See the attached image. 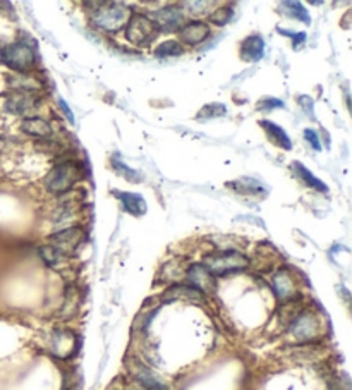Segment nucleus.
I'll return each mask as SVG.
<instances>
[{
	"label": "nucleus",
	"instance_id": "nucleus-1",
	"mask_svg": "<svg viewBox=\"0 0 352 390\" xmlns=\"http://www.w3.org/2000/svg\"><path fill=\"white\" fill-rule=\"evenodd\" d=\"M93 5L91 23L103 32H119L126 28L127 21L133 16V9L121 2H98Z\"/></svg>",
	"mask_w": 352,
	"mask_h": 390
},
{
	"label": "nucleus",
	"instance_id": "nucleus-2",
	"mask_svg": "<svg viewBox=\"0 0 352 390\" xmlns=\"http://www.w3.org/2000/svg\"><path fill=\"white\" fill-rule=\"evenodd\" d=\"M203 265L208 269L212 276H227L232 272H241V270L248 269L249 260L239 251L234 249H222L216 253L208 254L205 258Z\"/></svg>",
	"mask_w": 352,
	"mask_h": 390
},
{
	"label": "nucleus",
	"instance_id": "nucleus-3",
	"mask_svg": "<svg viewBox=\"0 0 352 390\" xmlns=\"http://www.w3.org/2000/svg\"><path fill=\"white\" fill-rule=\"evenodd\" d=\"M0 62L11 67L16 73L25 74L35 67V50L25 42L11 43V45H5L0 50Z\"/></svg>",
	"mask_w": 352,
	"mask_h": 390
},
{
	"label": "nucleus",
	"instance_id": "nucleus-4",
	"mask_svg": "<svg viewBox=\"0 0 352 390\" xmlns=\"http://www.w3.org/2000/svg\"><path fill=\"white\" fill-rule=\"evenodd\" d=\"M79 179V167L74 162L67 160L62 164L55 165L49 174L43 179V184L50 193L55 195H62V193H69L73 186L76 184Z\"/></svg>",
	"mask_w": 352,
	"mask_h": 390
},
{
	"label": "nucleus",
	"instance_id": "nucleus-5",
	"mask_svg": "<svg viewBox=\"0 0 352 390\" xmlns=\"http://www.w3.org/2000/svg\"><path fill=\"white\" fill-rule=\"evenodd\" d=\"M155 23L144 14H133L126 25V36L133 45L148 47L157 38Z\"/></svg>",
	"mask_w": 352,
	"mask_h": 390
},
{
	"label": "nucleus",
	"instance_id": "nucleus-6",
	"mask_svg": "<svg viewBox=\"0 0 352 390\" xmlns=\"http://www.w3.org/2000/svg\"><path fill=\"white\" fill-rule=\"evenodd\" d=\"M323 332V324L320 317L313 311H303L296 320L290 324V334L299 342L316 341Z\"/></svg>",
	"mask_w": 352,
	"mask_h": 390
},
{
	"label": "nucleus",
	"instance_id": "nucleus-7",
	"mask_svg": "<svg viewBox=\"0 0 352 390\" xmlns=\"http://www.w3.org/2000/svg\"><path fill=\"white\" fill-rule=\"evenodd\" d=\"M40 103L38 91H28V90H12L9 93L8 100H5V108L9 112L21 117L29 119L36 112Z\"/></svg>",
	"mask_w": 352,
	"mask_h": 390
},
{
	"label": "nucleus",
	"instance_id": "nucleus-8",
	"mask_svg": "<svg viewBox=\"0 0 352 390\" xmlns=\"http://www.w3.org/2000/svg\"><path fill=\"white\" fill-rule=\"evenodd\" d=\"M84 237V230L83 227L79 226H71L66 227V229L57 230L55 234L49 237V246L55 247L59 253H62L64 256L69 253H74L79 246V243L83 241Z\"/></svg>",
	"mask_w": 352,
	"mask_h": 390
},
{
	"label": "nucleus",
	"instance_id": "nucleus-9",
	"mask_svg": "<svg viewBox=\"0 0 352 390\" xmlns=\"http://www.w3.org/2000/svg\"><path fill=\"white\" fill-rule=\"evenodd\" d=\"M188 18H186L184 9H181L179 5H167V8L160 9V11L155 12V28L157 32L164 33H174L181 32L186 25H188Z\"/></svg>",
	"mask_w": 352,
	"mask_h": 390
},
{
	"label": "nucleus",
	"instance_id": "nucleus-10",
	"mask_svg": "<svg viewBox=\"0 0 352 390\" xmlns=\"http://www.w3.org/2000/svg\"><path fill=\"white\" fill-rule=\"evenodd\" d=\"M186 280L191 284L192 289L201 294H213L216 291L215 276H212L203 263H194L189 267L186 270Z\"/></svg>",
	"mask_w": 352,
	"mask_h": 390
},
{
	"label": "nucleus",
	"instance_id": "nucleus-11",
	"mask_svg": "<svg viewBox=\"0 0 352 390\" xmlns=\"http://www.w3.org/2000/svg\"><path fill=\"white\" fill-rule=\"evenodd\" d=\"M272 286L273 291H275L277 297L282 300L284 303L294 300V297L297 296V284L289 270H279V272L273 276Z\"/></svg>",
	"mask_w": 352,
	"mask_h": 390
},
{
	"label": "nucleus",
	"instance_id": "nucleus-12",
	"mask_svg": "<svg viewBox=\"0 0 352 390\" xmlns=\"http://www.w3.org/2000/svg\"><path fill=\"white\" fill-rule=\"evenodd\" d=\"M76 335L69 330H57L52 335V352L59 358H69L76 351Z\"/></svg>",
	"mask_w": 352,
	"mask_h": 390
},
{
	"label": "nucleus",
	"instance_id": "nucleus-13",
	"mask_svg": "<svg viewBox=\"0 0 352 390\" xmlns=\"http://www.w3.org/2000/svg\"><path fill=\"white\" fill-rule=\"evenodd\" d=\"M179 36H181L182 43L194 47V45H199V43H203L206 38H208L210 28L206 23L192 21V23H189V25H186L184 28L179 32Z\"/></svg>",
	"mask_w": 352,
	"mask_h": 390
},
{
	"label": "nucleus",
	"instance_id": "nucleus-14",
	"mask_svg": "<svg viewBox=\"0 0 352 390\" xmlns=\"http://www.w3.org/2000/svg\"><path fill=\"white\" fill-rule=\"evenodd\" d=\"M21 129L26 134H29V136H36L40 141L52 140V136H53L52 125H50L47 121H43V119H38V117L25 119L21 124Z\"/></svg>",
	"mask_w": 352,
	"mask_h": 390
},
{
	"label": "nucleus",
	"instance_id": "nucleus-15",
	"mask_svg": "<svg viewBox=\"0 0 352 390\" xmlns=\"http://www.w3.org/2000/svg\"><path fill=\"white\" fill-rule=\"evenodd\" d=\"M265 52V43L260 35H251L241 43V57L248 62H258Z\"/></svg>",
	"mask_w": 352,
	"mask_h": 390
},
{
	"label": "nucleus",
	"instance_id": "nucleus-16",
	"mask_svg": "<svg viewBox=\"0 0 352 390\" xmlns=\"http://www.w3.org/2000/svg\"><path fill=\"white\" fill-rule=\"evenodd\" d=\"M115 196L121 199L124 208H126L129 213H133V215L141 217L147 213V203H144L143 196L136 195V193H123V191L115 193Z\"/></svg>",
	"mask_w": 352,
	"mask_h": 390
},
{
	"label": "nucleus",
	"instance_id": "nucleus-17",
	"mask_svg": "<svg viewBox=\"0 0 352 390\" xmlns=\"http://www.w3.org/2000/svg\"><path fill=\"white\" fill-rule=\"evenodd\" d=\"M262 127L266 131V136H268V140L272 141L273 145H275L277 148H284V150H290V147H292V143H290L289 136L286 134V131H284L282 127H279L277 124H273V122H268V121H262Z\"/></svg>",
	"mask_w": 352,
	"mask_h": 390
},
{
	"label": "nucleus",
	"instance_id": "nucleus-18",
	"mask_svg": "<svg viewBox=\"0 0 352 390\" xmlns=\"http://www.w3.org/2000/svg\"><path fill=\"white\" fill-rule=\"evenodd\" d=\"M136 380L144 390H167L164 383H162L150 369L141 365L136 366Z\"/></svg>",
	"mask_w": 352,
	"mask_h": 390
},
{
	"label": "nucleus",
	"instance_id": "nucleus-19",
	"mask_svg": "<svg viewBox=\"0 0 352 390\" xmlns=\"http://www.w3.org/2000/svg\"><path fill=\"white\" fill-rule=\"evenodd\" d=\"M230 186L232 189H236V191L239 193H244V195H265L266 189L263 188L262 184H260L258 181H255V179L251 178H244V179H238V181L230 182Z\"/></svg>",
	"mask_w": 352,
	"mask_h": 390
},
{
	"label": "nucleus",
	"instance_id": "nucleus-20",
	"mask_svg": "<svg viewBox=\"0 0 352 390\" xmlns=\"http://www.w3.org/2000/svg\"><path fill=\"white\" fill-rule=\"evenodd\" d=\"M292 169H294V171H296L297 178H299L301 181H303L304 184L307 186V188H314V189H318V191H321V193H327L328 191L327 184H323V182H321L320 179L314 178V175L311 174V172L307 171V169L304 167L303 164H294Z\"/></svg>",
	"mask_w": 352,
	"mask_h": 390
},
{
	"label": "nucleus",
	"instance_id": "nucleus-21",
	"mask_svg": "<svg viewBox=\"0 0 352 390\" xmlns=\"http://www.w3.org/2000/svg\"><path fill=\"white\" fill-rule=\"evenodd\" d=\"M165 300H182V297H189V300H201L203 294L198 293L192 287H186V286H174L171 287L168 291H165L164 294Z\"/></svg>",
	"mask_w": 352,
	"mask_h": 390
},
{
	"label": "nucleus",
	"instance_id": "nucleus-22",
	"mask_svg": "<svg viewBox=\"0 0 352 390\" xmlns=\"http://www.w3.org/2000/svg\"><path fill=\"white\" fill-rule=\"evenodd\" d=\"M282 11L286 12L287 16H290V18L299 19V21L310 25L311 19H310V14H307V9H304V5L299 4V2H284Z\"/></svg>",
	"mask_w": 352,
	"mask_h": 390
},
{
	"label": "nucleus",
	"instance_id": "nucleus-23",
	"mask_svg": "<svg viewBox=\"0 0 352 390\" xmlns=\"http://www.w3.org/2000/svg\"><path fill=\"white\" fill-rule=\"evenodd\" d=\"M184 49L179 42H174V40H167V42L160 43L155 50V56L160 57V59H165V57H177L182 56Z\"/></svg>",
	"mask_w": 352,
	"mask_h": 390
},
{
	"label": "nucleus",
	"instance_id": "nucleus-24",
	"mask_svg": "<svg viewBox=\"0 0 352 390\" xmlns=\"http://www.w3.org/2000/svg\"><path fill=\"white\" fill-rule=\"evenodd\" d=\"M76 311H77V293H76V289H74V287H67L66 297H64L62 310H60V317L69 318V317H73Z\"/></svg>",
	"mask_w": 352,
	"mask_h": 390
},
{
	"label": "nucleus",
	"instance_id": "nucleus-25",
	"mask_svg": "<svg viewBox=\"0 0 352 390\" xmlns=\"http://www.w3.org/2000/svg\"><path fill=\"white\" fill-rule=\"evenodd\" d=\"M74 215H76V208L71 203H60V206L53 213V222L57 226H62V223L66 226V223H69L74 219Z\"/></svg>",
	"mask_w": 352,
	"mask_h": 390
},
{
	"label": "nucleus",
	"instance_id": "nucleus-26",
	"mask_svg": "<svg viewBox=\"0 0 352 390\" xmlns=\"http://www.w3.org/2000/svg\"><path fill=\"white\" fill-rule=\"evenodd\" d=\"M227 114L225 105L222 103H208L198 112V121H210V119L222 117Z\"/></svg>",
	"mask_w": 352,
	"mask_h": 390
},
{
	"label": "nucleus",
	"instance_id": "nucleus-27",
	"mask_svg": "<svg viewBox=\"0 0 352 390\" xmlns=\"http://www.w3.org/2000/svg\"><path fill=\"white\" fill-rule=\"evenodd\" d=\"M40 253H42V258L50 267H57L59 263H62L64 258H66L62 253H59V251L52 246H43L42 249H40Z\"/></svg>",
	"mask_w": 352,
	"mask_h": 390
},
{
	"label": "nucleus",
	"instance_id": "nucleus-28",
	"mask_svg": "<svg viewBox=\"0 0 352 390\" xmlns=\"http://www.w3.org/2000/svg\"><path fill=\"white\" fill-rule=\"evenodd\" d=\"M112 165H114V169L117 172H119L121 175H124V178L127 179V181H133V182H140L141 181V175H138L136 171H131L129 167H127L126 164H123L121 160H117V158H112Z\"/></svg>",
	"mask_w": 352,
	"mask_h": 390
},
{
	"label": "nucleus",
	"instance_id": "nucleus-29",
	"mask_svg": "<svg viewBox=\"0 0 352 390\" xmlns=\"http://www.w3.org/2000/svg\"><path fill=\"white\" fill-rule=\"evenodd\" d=\"M230 18H232V8H220V9H216L212 16H210V19H212V21L218 26L227 25V23L230 21Z\"/></svg>",
	"mask_w": 352,
	"mask_h": 390
},
{
	"label": "nucleus",
	"instance_id": "nucleus-30",
	"mask_svg": "<svg viewBox=\"0 0 352 390\" xmlns=\"http://www.w3.org/2000/svg\"><path fill=\"white\" fill-rule=\"evenodd\" d=\"M186 11L192 16H203L208 12V8H212V2H186Z\"/></svg>",
	"mask_w": 352,
	"mask_h": 390
},
{
	"label": "nucleus",
	"instance_id": "nucleus-31",
	"mask_svg": "<svg viewBox=\"0 0 352 390\" xmlns=\"http://www.w3.org/2000/svg\"><path fill=\"white\" fill-rule=\"evenodd\" d=\"M284 103L280 100H277V98H263L262 101L258 103V110L262 112H268V110H273V108H282Z\"/></svg>",
	"mask_w": 352,
	"mask_h": 390
},
{
	"label": "nucleus",
	"instance_id": "nucleus-32",
	"mask_svg": "<svg viewBox=\"0 0 352 390\" xmlns=\"http://www.w3.org/2000/svg\"><path fill=\"white\" fill-rule=\"evenodd\" d=\"M304 138H306V141L314 148V150L316 151L321 150V145H320V140H318V134L314 133L313 129H306V131H304Z\"/></svg>",
	"mask_w": 352,
	"mask_h": 390
},
{
	"label": "nucleus",
	"instance_id": "nucleus-33",
	"mask_svg": "<svg viewBox=\"0 0 352 390\" xmlns=\"http://www.w3.org/2000/svg\"><path fill=\"white\" fill-rule=\"evenodd\" d=\"M299 103H301V107H303V110L306 112L311 119H314L313 100H311V97H299Z\"/></svg>",
	"mask_w": 352,
	"mask_h": 390
},
{
	"label": "nucleus",
	"instance_id": "nucleus-34",
	"mask_svg": "<svg viewBox=\"0 0 352 390\" xmlns=\"http://www.w3.org/2000/svg\"><path fill=\"white\" fill-rule=\"evenodd\" d=\"M286 33V35H290V38H294V45H297V42H304L306 40V33H287V32H280Z\"/></svg>",
	"mask_w": 352,
	"mask_h": 390
},
{
	"label": "nucleus",
	"instance_id": "nucleus-35",
	"mask_svg": "<svg viewBox=\"0 0 352 390\" xmlns=\"http://www.w3.org/2000/svg\"><path fill=\"white\" fill-rule=\"evenodd\" d=\"M59 105H60V108H62V112H66L67 121H69V122H74V115H73V112H71L69 105H67L66 101H64V100H60V101H59Z\"/></svg>",
	"mask_w": 352,
	"mask_h": 390
}]
</instances>
